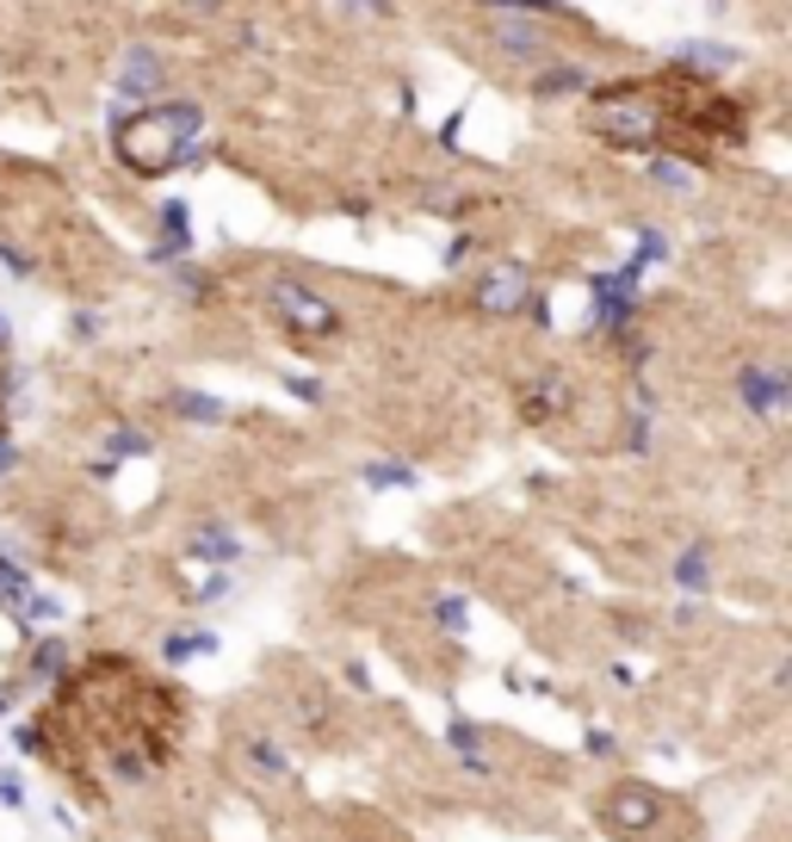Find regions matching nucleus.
I'll return each mask as SVG.
<instances>
[{"mask_svg":"<svg viewBox=\"0 0 792 842\" xmlns=\"http://www.w3.org/2000/svg\"><path fill=\"white\" fill-rule=\"evenodd\" d=\"M204 106L199 100H161L143 106L137 118L112 112V149L124 156V168L137 174H173V168H192L204 156Z\"/></svg>","mask_w":792,"mask_h":842,"instance_id":"f257e3e1","label":"nucleus"},{"mask_svg":"<svg viewBox=\"0 0 792 842\" xmlns=\"http://www.w3.org/2000/svg\"><path fill=\"white\" fill-rule=\"evenodd\" d=\"M582 124H589V137H601V143L650 156V149H656V131H663V106H656V93L638 88V81H620V88L589 93Z\"/></svg>","mask_w":792,"mask_h":842,"instance_id":"f03ea898","label":"nucleus"},{"mask_svg":"<svg viewBox=\"0 0 792 842\" xmlns=\"http://www.w3.org/2000/svg\"><path fill=\"white\" fill-rule=\"evenodd\" d=\"M267 304H273V317L285 322V334H298L303 348H317V341H334L341 334V304L334 298H322L310 279H273L267 285Z\"/></svg>","mask_w":792,"mask_h":842,"instance_id":"7ed1b4c3","label":"nucleus"},{"mask_svg":"<svg viewBox=\"0 0 792 842\" xmlns=\"http://www.w3.org/2000/svg\"><path fill=\"white\" fill-rule=\"evenodd\" d=\"M644 267L625 261V267H606V273L589 279V329L594 334H625L644 310Z\"/></svg>","mask_w":792,"mask_h":842,"instance_id":"20e7f679","label":"nucleus"},{"mask_svg":"<svg viewBox=\"0 0 792 842\" xmlns=\"http://www.w3.org/2000/svg\"><path fill=\"white\" fill-rule=\"evenodd\" d=\"M533 298L539 291H533V267L527 261H495L477 279V310H490V317H520Z\"/></svg>","mask_w":792,"mask_h":842,"instance_id":"39448f33","label":"nucleus"},{"mask_svg":"<svg viewBox=\"0 0 792 842\" xmlns=\"http://www.w3.org/2000/svg\"><path fill=\"white\" fill-rule=\"evenodd\" d=\"M736 397H743V409L762 421H780L792 403V384H786V365L780 360H743V372H736Z\"/></svg>","mask_w":792,"mask_h":842,"instance_id":"423d86ee","label":"nucleus"},{"mask_svg":"<svg viewBox=\"0 0 792 842\" xmlns=\"http://www.w3.org/2000/svg\"><path fill=\"white\" fill-rule=\"evenodd\" d=\"M490 50L502 62H514V69H539V62H551L558 50H551V38H545V26H533V19H514V13H502L490 26Z\"/></svg>","mask_w":792,"mask_h":842,"instance_id":"0eeeda50","label":"nucleus"},{"mask_svg":"<svg viewBox=\"0 0 792 842\" xmlns=\"http://www.w3.org/2000/svg\"><path fill=\"white\" fill-rule=\"evenodd\" d=\"M601 818L620 830V836L638 842L650 824H656V818H663V793H650V786H613V793H606V805H601Z\"/></svg>","mask_w":792,"mask_h":842,"instance_id":"6e6552de","label":"nucleus"},{"mask_svg":"<svg viewBox=\"0 0 792 842\" xmlns=\"http://www.w3.org/2000/svg\"><path fill=\"white\" fill-rule=\"evenodd\" d=\"M112 88L124 93V100H161V93H168V62H161L149 44H130L124 57H118Z\"/></svg>","mask_w":792,"mask_h":842,"instance_id":"1a4fd4ad","label":"nucleus"},{"mask_svg":"<svg viewBox=\"0 0 792 842\" xmlns=\"http://www.w3.org/2000/svg\"><path fill=\"white\" fill-rule=\"evenodd\" d=\"M527 93H533L539 106H551V100H582V93H594V69H589V62H570V57H551V62H539V69H533Z\"/></svg>","mask_w":792,"mask_h":842,"instance_id":"9d476101","label":"nucleus"},{"mask_svg":"<svg viewBox=\"0 0 792 842\" xmlns=\"http://www.w3.org/2000/svg\"><path fill=\"white\" fill-rule=\"evenodd\" d=\"M149 261L156 267L192 261V211H187V199H161L156 204V242H149Z\"/></svg>","mask_w":792,"mask_h":842,"instance_id":"9b49d317","label":"nucleus"},{"mask_svg":"<svg viewBox=\"0 0 792 842\" xmlns=\"http://www.w3.org/2000/svg\"><path fill=\"white\" fill-rule=\"evenodd\" d=\"M242 552H248V539L235 533L230 521H199V527H192V539H187V558H199V564H211V570L242 564Z\"/></svg>","mask_w":792,"mask_h":842,"instance_id":"f8f14e48","label":"nucleus"},{"mask_svg":"<svg viewBox=\"0 0 792 842\" xmlns=\"http://www.w3.org/2000/svg\"><path fill=\"white\" fill-rule=\"evenodd\" d=\"M675 62L681 74H724V69H736L743 62V50L736 44H712V38H693V44H675Z\"/></svg>","mask_w":792,"mask_h":842,"instance_id":"ddd939ff","label":"nucleus"},{"mask_svg":"<svg viewBox=\"0 0 792 842\" xmlns=\"http://www.w3.org/2000/svg\"><path fill=\"white\" fill-rule=\"evenodd\" d=\"M520 409H527V421H551V415H563V409H570V378H563L558 365H551L545 378H533V384H527Z\"/></svg>","mask_w":792,"mask_h":842,"instance_id":"4468645a","label":"nucleus"},{"mask_svg":"<svg viewBox=\"0 0 792 842\" xmlns=\"http://www.w3.org/2000/svg\"><path fill=\"white\" fill-rule=\"evenodd\" d=\"M447 750L459 755L471 774H490V755H483V750H490V731H483V725H471V719H452V725H447Z\"/></svg>","mask_w":792,"mask_h":842,"instance_id":"2eb2a0df","label":"nucleus"},{"mask_svg":"<svg viewBox=\"0 0 792 842\" xmlns=\"http://www.w3.org/2000/svg\"><path fill=\"white\" fill-rule=\"evenodd\" d=\"M168 409H173L180 421H199V428H217V421H230V403H223V397H211V391H173Z\"/></svg>","mask_w":792,"mask_h":842,"instance_id":"dca6fc26","label":"nucleus"},{"mask_svg":"<svg viewBox=\"0 0 792 842\" xmlns=\"http://www.w3.org/2000/svg\"><path fill=\"white\" fill-rule=\"evenodd\" d=\"M26 675H31V682H62V675H69V644H62L57 632H43V639L31 644Z\"/></svg>","mask_w":792,"mask_h":842,"instance_id":"f3484780","label":"nucleus"},{"mask_svg":"<svg viewBox=\"0 0 792 842\" xmlns=\"http://www.w3.org/2000/svg\"><path fill=\"white\" fill-rule=\"evenodd\" d=\"M360 483L365 490H415L421 471L403 465V459H372V465H360Z\"/></svg>","mask_w":792,"mask_h":842,"instance_id":"a211bd4d","label":"nucleus"},{"mask_svg":"<svg viewBox=\"0 0 792 842\" xmlns=\"http://www.w3.org/2000/svg\"><path fill=\"white\" fill-rule=\"evenodd\" d=\"M421 211H428V218H464V211H471V192L452 187V180H428V187H421Z\"/></svg>","mask_w":792,"mask_h":842,"instance_id":"6ab92c4d","label":"nucleus"},{"mask_svg":"<svg viewBox=\"0 0 792 842\" xmlns=\"http://www.w3.org/2000/svg\"><path fill=\"white\" fill-rule=\"evenodd\" d=\"M644 180H650V187H663V192H693V168H688V161L656 156V149L644 156Z\"/></svg>","mask_w":792,"mask_h":842,"instance_id":"aec40b11","label":"nucleus"},{"mask_svg":"<svg viewBox=\"0 0 792 842\" xmlns=\"http://www.w3.org/2000/svg\"><path fill=\"white\" fill-rule=\"evenodd\" d=\"M242 755L254 762L260 774H267V781H291V755L279 750L273 738H248V743H242Z\"/></svg>","mask_w":792,"mask_h":842,"instance_id":"412c9836","label":"nucleus"},{"mask_svg":"<svg viewBox=\"0 0 792 842\" xmlns=\"http://www.w3.org/2000/svg\"><path fill=\"white\" fill-rule=\"evenodd\" d=\"M217 651V632H168L161 639V656L168 663H192V656H211Z\"/></svg>","mask_w":792,"mask_h":842,"instance_id":"4be33fe9","label":"nucleus"},{"mask_svg":"<svg viewBox=\"0 0 792 842\" xmlns=\"http://www.w3.org/2000/svg\"><path fill=\"white\" fill-rule=\"evenodd\" d=\"M675 582H681V589H693V595H706V582H712V558H706V545H688V552L675 558Z\"/></svg>","mask_w":792,"mask_h":842,"instance_id":"5701e85b","label":"nucleus"},{"mask_svg":"<svg viewBox=\"0 0 792 842\" xmlns=\"http://www.w3.org/2000/svg\"><path fill=\"white\" fill-rule=\"evenodd\" d=\"M100 452H112V459H137V452H156V440H149L143 428H112V434L100 440Z\"/></svg>","mask_w":792,"mask_h":842,"instance_id":"b1692460","label":"nucleus"},{"mask_svg":"<svg viewBox=\"0 0 792 842\" xmlns=\"http://www.w3.org/2000/svg\"><path fill=\"white\" fill-rule=\"evenodd\" d=\"M490 7H502V13H514V19H545V13H570V0H490Z\"/></svg>","mask_w":792,"mask_h":842,"instance_id":"393cba45","label":"nucleus"},{"mask_svg":"<svg viewBox=\"0 0 792 842\" xmlns=\"http://www.w3.org/2000/svg\"><path fill=\"white\" fill-rule=\"evenodd\" d=\"M433 620L447 625V632H464V625H471V608H464V595H440L433 601Z\"/></svg>","mask_w":792,"mask_h":842,"instance_id":"a878e982","label":"nucleus"},{"mask_svg":"<svg viewBox=\"0 0 792 842\" xmlns=\"http://www.w3.org/2000/svg\"><path fill=\"white\" fill-rule=\"evenodd\" d=\"M638 267H656V261H669V235L663 230H638V254H632Z\"/></svg>","mask_w":792,"mask_h":842,"instance_id":"bb28decb","label":"nucleus"},{"mask_svg":"<svg viewBox=\"0 0 792 842\" xmlns=\"http://www.w3.org/2000/svg\"><path fill=\"white\" fill-rule=\"evenodd\" d=\"M100 329H106V317H93V310H74V322H69L74 341H100Z\"/></svg>","mask_w":792,"mask_h":842,"instance_id":"cd10ccee","label":"nucleus"},{"mask_svg":"<svg viewBox=\"0 0 792 842\" xmlns=\"http://www.w3.org/2000/svg\"><path fill=\"white\" fill-rule=\"evenodd\" d=\"M471 248H477V235H471V230H459V235L447 242V254H440V261H447V267H464V261H471Z\"/></svg>","mask_w":792,"mask_h":842,"instance_id":"c85d7f7f","label":"nucleus"},{"mask_svg":"<svg viewBox=\"0 0 792 842\" xmlns=\"http://www.w3.org/2000/svg\"><path fill=\"white\" fill-rule=\"evenodd\" d=\"M285 391L298 397V403H322V384H317V378H298V372H291V378H285Z\"/></svg>","mask_w":792,"mask_h":842,"instance_id":"c756f323","label":"nucleus"},{"mask_svg":"<svg viewBox=\"0 0 792 842\" xmlns=\"http://www.w3.org/2000/svg\"><path fill=\"white\" fill-rule=\"evenodd\" d=\"M459 131H464V106L447 118V124H440V149H459Z\"/></svg>","mask_w":792,"mask_h":842,"instance_id":"7c9ffc66","label":"nucleus"},{"mask_svg":"<svg viewBox=\"0 0 792 842\" xmlns=\"http://www.w3.org/2000/svg\"><path fill=\"white\" fill-rule=\"evenodd\" d=\"M0 805H26V786H19V774H0Z\"/></svg>","mask_w":792,"mask_h":842,"instance_id":"2f4dec72","label":"nucleus"},{"mask_svg":"<svg viewBox=\"0 0 792 842\" xmlns=\"http://www.w3.org/2000/svg\"><path fill=\"white\" fill-rule=\"evenodd\" d=\"M347 7H360V13H372V19H390V13H397V0H347Z\"/></svg>","mask_w":792,"mask_h":842,"instance_id":"473e14b6","label":"nucleus"},{"mask_svg":"<svg viewBox=\"0 0 792 842\" xmlns=\"http://www.w3.org/2000/svg\"><path fill=\"white\" fill-rule=\"evenodd\" d=\"M180 7H187L192 19H217V13H223V0H180Z\"/></svg>","mask_w":792,"mask_h":842,"instance_id":"72a5a7b5","label":"nucleus"},{"mask_svg":"<svg viewBox=\"0 0 792 842\" xmlns=\"http://www.w3.org/2000/svg\"><path fill=\"white\" fill-rule=\"evenodd\" d=\"M0 261L13 267V273H19V279H31V254H19V248H0Z\"/></svg>","mask_w":792,"mask_h":842,"instance_id":"f704fd0d","label":"nucleus"},{"mask_svg":"<svg viewBox=\"0 0 792 842\" xmlns=\"http://www.w3.org/2000/svg\"><path fill=\"white\" fill-rule=\"evenodd\" d=\"M230 589H235L230 577H211V582H204V589H199V601H223V595H230Z\"/></svg>","mask_w":792,"mask_h":842,"instance_id":"c9c22d12","label":"nucleus"},{"mask_svg":"<svg viewBox=\"0 0 792 842\" xmlns=\"http://www.w3.org/2000/svg\"><path fill=\"white\" fill-rule=\"evenodd\" d=\"M7 471H19V447L7 434H0V478H7Z\"/></svg>","mask_w":792,"mask_h":842,"instance_id":"e433bc0d","label":"nucleus"},{"mask_svg":"<svg viewBox=\"0 0 792 842\" xmlns=\"http://www.w3.org/2000/svg\"><path fill=\"white\" fill-rule=\"evenodd\" d=\"M589 750L594 755H613V731H589Z\"/></svg>","mask_w":792,"mask_h":842,"instance_id":"4c0bfd02","label":"nucleus"},{"mask_svg":"<svg viewBox=\"0 0 792 842\" xmlns=\"http://www.w3.org/2000/svg\"><path fill=\"white\" fill-rule=\"evenodd\" d=\"M7 712H13V688H0V719H7Z\"/></svg>","mask_w":792,"mask_h":842,"instance_id":"58836bf2","label":"nucleus"}]
</instances>
